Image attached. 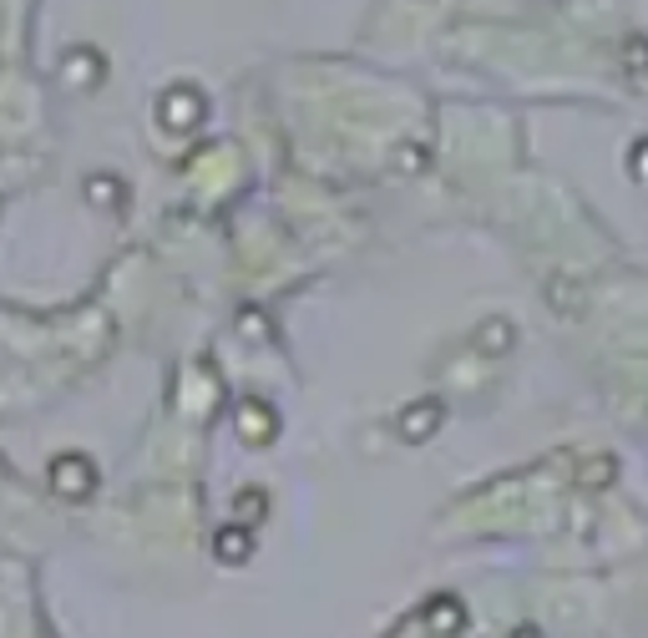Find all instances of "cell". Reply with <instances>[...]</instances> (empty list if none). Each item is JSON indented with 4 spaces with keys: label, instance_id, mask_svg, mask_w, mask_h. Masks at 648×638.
<instances>
[{
    "label": "cell",
    "instance_id": "obj_1",
    "mask_svg": "<svg viewBox=\"0 0 648 638\" xmlns=\"http://www.w3.org/2000/svg\"><path fill=\"white\" fill-rule=\"evenodd\" d=\"M51 487L61 497H87L97 487V466L87 456H56L51 461Z\"/></svg>",
    "mask_w": 648,
    "mask_h": 638
},
{
    "label": "cell",
    "instance_id": "obj_2",
    "mask_svg": "<svg viewBox=\"0 0 648 638\" xmlns=\"http://www.w3.org/2000/svg\"><path fill=\"white\" fill-rule=\"evenodd\" d=\"M249 537H243L238 527H228V532H218V542H213V552L223 557V563H243V557H249Z\"/></svg>",
    "mask_w": 648,
    "mask_h": 638
}]
</instances>
